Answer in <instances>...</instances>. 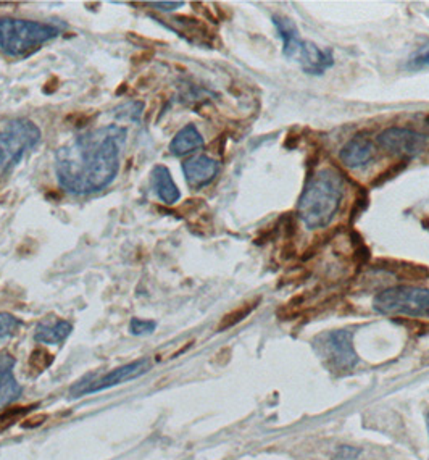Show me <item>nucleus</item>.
I'll use <instances>...</instances> for the list:
<instances>
[{"label":"nucleus","instance_id":"f257e3e1","mask_svg":"<svg viewBox=\"0 0 429 460\" xmlns=\"http://www.w3.org/2000/svg\"><path fill=\"white\" fill-rule=\"evenodd\" d=\"M128 130L118 125L97 128L55 152V173L65 191L78 195L99 193L120 171Z\"/></svg>","mask_w":429,"mask_h":460},{"label":"nucleus","instance_id":"f03ea898","mask_svg":"<svg viewBox=\"0 0 429 460\" xmlns=\"http://www.w3.org/2000/svg\"><path fill=\"white\" fill-rule=\"evenodd\" d=\"M346 183L336 168H323L310 178L299 199V217L309 230L333 222L344 198Z\"/></svg>","mask_w":429,"mask_h":460},{"label":"nucleus","instance_id":"7ed1b4c3","mask_svg":"<svg viewBox=\"0 0 429 460\" xmlns=\"http://www.w3.org/2000/svg\"><path fill=\"white\" fill-rule=\"evenodd\" d=\"M273 24L283 41V53L286 58L297 61L306 75L320 76L334 65V55L329 51H321L310 41L300 38L299 29L292 20L286 16H273Z\"/></svg>","mask_w":429,"mask_h":460},{"label":"nucleus","instance_id":"20e7f679","mask_svg":"<svg viewBox=\"0 0 429 460\" xmlns=\"http://www.w3.org/2000/svg\"><path fill=\"white\" fill-rule=\"evenodd\" d=\"M58 36L52 24L0 18V51L9 57H23Z\"/></svg>","mask_w":429,"mask_h":460},{"label":"nucleus","instance_id":"39448f33","mask_svg":"<svg viewBox=\"0 0 429 460\" xmlns=\"http://www.w3.org/2000/svg\"><path fill=\"white\" fill-rule=\"evenodd\" d=\"M41 140V130L31 120H11L0 131V178L9 175L23 160L24 153Z\"/></svg>","mask_w":429,"mask_h":460},{"label":"nucleus","instance_id":"423d86ee","mask_svg":"<svg viewBox=\"0 0 429 460\" xmlns=\"http://www.w3.org/2000/svg\"><path fill=\"white\" fill-rule=\"evenodd\" d=\"M375 310L384 315H429V290L415 286H396L379 292L373 300Z\"/></svg>","mask_w":429,"mask_h":460},{"label":"nucleus","instance_id":"0eeeda50","mask_svg":"<svg viewBox=\"0 0 429 460\" xmlns=\"http://www.w3.org/2000/svg\"><path fill=\"white\" fill-rule=\"evenodd\" d=\"M318 355L326 362V367L337 373L351 372L358 364V355L353 349L352 334L346 329L328 331L315 339Z\"/></svg>","mask_w":429,"mask_h":460},{"label":"nucleus","instance_id":"6e6552de","mask_svg":"<svg viewBox=\"0 0 429 460\" xmlns=\"http://www.w3.org/2000/svg\"><path fill=\"white\" fill-rule=\"evenodd\" d=\"M376 140L386 152L407 160L420 155L428 145V136L407 128H388L379 134Z\"/></svg>","mask_w":429,"mask_h":460},{"label":"nucleus","instance_id":"1a4fd4ad","mask_svg":"<svg viewBox=\"0 0 429 460\" xmlns=\"http://www.w3.org/2000/svg\"><path fill=\"white\" fill-rule=\"evenodd\" d=\"M149 360L143 359V360H136L131 362V364L123 365L116 370H112L107 373L105 377H102L95 382H91L89 384L86 383H78V386L71 389L73 396H81V394H92V392H99V391H105L108 388H113V386H118L125 382H130V379L138 378L140 375L149 370Z\"/></svg>","mask_w":429,"mask_h":460},{"label":"nucleus","instance_id":"9d476101","mask_svg":"<svg viewBox=\"0 0 429 460\" xmlns=\"http://www.w3.org/2000/svg\"><path fill=\"white\" fill-rule=\"evenodd\" d=\"M219 165L217 160L207 157L199 155L194 158H189L182 163V173L189 186L192 189H202L210 184L218 175Z\"/></svg>","mask_w":429,"mask_h":460},{"label":"nucleus","instance_id":"9b49d317","mask_svg":"<svg viewBox=\"0 0 429 460\" xmlns=\"http://www.w3.org/2000/svg\"><path fill=\"white\" fill-rule=\"evenodd\" d=\"M375 157V147L365 136H355L348 139L339 152L341 162L348 168H360L370 163Z\"/></svg>","mask_w":429,"mask_h":460},{"label":"nucleus","instance_id":"f8f14e48","mask_svg":"<svg viewBox=\"0 0 429 460\" xmlns=\"http://www.w3.org/2000/svg\"><path fill=\"white\" fill-rule=\"evenodd\" d=\"M152 188L153 191H155L157 198L167 205H175L176 202L181 199L180 189H177L173 176H171V171L165 167V165H157V167H153Z\"/></svg>","mask_w":429,"mask_h":460},{"label":"nucleus","instance_id":"ddd939ff","mask_svg":"<svg viewBox=\"0 0 429 460\" xmlns=\"http://www.w3.org/2000/svg\"><path fill=\"white\" fill-rule=\"evenodd\" d=\"M73 324L66 320H42L36 327L34 339L41 344H61L71 334Z\"/></svg>","mask_w":429,"mask_h":460},{"label":"nucleus","instance_id":"4468645a","mask_svg":"<svg viewBox=\"0 0 429 460\" xmlns=\"http://www.w3.org/2000/svg\"><path fill=\"white\" fill-rule=\"evenodd\" d=\"M205 145V140L202 138L197 128L194 125H186L176 133V136L170 143V152L176 157L187 155V153L195 152Z\"/></svg>","mask_w":429,"mask_h":460},{"label":"nucleus","instance_id":"2eb2a0df","mask_svg":"<svg viewBox=\"0 0 429 460\" xmlns=\"http://www.w3.org/2000/svg\"><path fill=\"white\" fill-rule=\"evenodd\" d=\"M21 396V386L14 377V373H9L0 379V409L15 402Z\"/></svg>","mask_w":429,"mask_h":460},{"label":"nucleus","instance_id":"dca6fc26","mask_svg":"<svg viewBox=\"0 0 429 460\" xmlns=\"http://www.w3.org/2000/svg\"><path fill=\"white\" fill-rule=\"evenodd\" d=\"M143 110H144V103L139 102V101H131V102H126L123 103V106L116 107L113 110L115 116L118 120H128V121H134L138 123L140 115H143Z\"/></svg>","mask_w":429,"mask_h":460},{"label":"nucleus","instance_id":"f3484780","mask_svg":"<svg viewBox=\"0 0 429 460\" xmlns=\"http://www.w3.org/2000/svg\"><path fill=\"white\" fill-rule=\"evenodd\" d=\"M20 327L21 322L16 317L10 314H0V342L14 336Z\"/></svg>","mask_w":429,"mask_h":460},{"label":"nucleus","instance_id":"a211bd4d","mask_svg":"<svg viewBox=\"0 0 429 460\" xmlns=\"http://www.w3.org/2000/svg\"><path fill=\"white\" fill-rule=\"evenodd\" d=\"M425 66H429V44L418 48L407 61V68L410 70H420Z\"/></svg>","mask_w":429,"mask_h":460},{"label":"nucleus","instance_id":"6ab92c4d","mask_svg":"<svg viewBox=\"0 0 429 460\" xmlns=\"http://www.w3.org/2000/svg\"><path fill=\"white\" fill-rule=\"evenodd\" d=\"M157 328V323L153 320H140V318H133L130 323V331L134 336H147L152 334Z\"/></svg>","mask_w":429,"mask_h":460},{"label":"nucleus","instance_id":"aec40b11","mask_svg":"<svg viewBox=\"0 0 429 460\" xmlns=\"http://www.w3.org/2000/svg\"><path fill=\"white\" fill-rule=\"evenodd\" d=\"M23 414H26L24 409H14V410H7V412L0 414V431L5 428H9L10 425H14V421L20 419Z\"/></svg>","mask_w":429,"mask_h":460},{"label":"nucleus","instance_id":"412c9836","mask_svg":"<svg viewBox=\"0 0 429 460\" xmlns=\"http://www.w3.org/2000/svg\"><path fill=\"white\" fill-rule=\"evenodd\" d=\"M252 309H254V305L252 307H242L241 310H237L232 315L226 317L224 320H223V323H222V327H219V328H228V327H232V324H234V323L241 322L245 315L250 314V310H252Z\"/></svg>","mask_w":429,"mask_h":460},{"label":"nucleus","instance_id":"4be33fe9","mask_svg":"<svg viewBox=\"0 0 429 460\" xmlns=\"http://www.w3.org/2000/svg\"><path fill=\"white\" fill-rule=\"evenodd\" d=\"M14 365H15L14 355H10L7 352L0 354V379H2L5 375H9Z\"/></svg>","mask_w":429,"mask_h":460},{"label":"nucleus","instance_id":"5701e85b","mask_svg":"<svg viewBox=\"0 0 429 460\" xmlns=\"http://www.w3.org/2000/svg\"><path fill=\"white\" fill-rule=\"evenodd\" d=\"M360 454L358 449H355V447L351 446H341L339 451H337V456L339 459H344V460H353Z\"/></svg>","mask_w":429,"mask_h":460},{"label":"nucleus","instance_id":"b1692460","mask_svg":"<svg viewBox=\"0 0 429 460\" xmlns=\"http://www.w3.org/2000/svg\"><path fill=\"white\" fill-rule=\"evenodd\" d=\"M152 7H155L162 11H173L176 9H180L184 5V2H153L150 4Z\"/></svg>","mask_w":429,"mask_h":460},{"label":"nucleus","instance_id":"393cba45","mask_svg":"<svg viewBox=\"0 0 429 460\" xmlns=\"http://www.w3.org/2000/svg\"><path fill=\"white\" fill-rule=\"evenodd\" d=\"M426 425H428V433H429V412L426 415Z\"/></svg>","mask_w":429,"mask_h":460}]
</instances>
